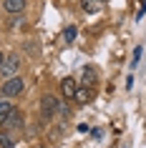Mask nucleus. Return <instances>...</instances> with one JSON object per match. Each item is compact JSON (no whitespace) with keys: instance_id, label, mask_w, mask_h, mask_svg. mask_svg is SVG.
<instances>
[{"instance_id":"nucleus-8","label":"nucleus","mask_w":146,"mask_h":148,"mask_svg":"<svg viewBox=\"0 0 146 148\" xmlns=\"http://www.w3.org/2000/svg\"><path fill=\"white\" fill-rule=\"evenodd\" d=\"M3 8H5V13H23V8H25V0H5L3 3Z\"/></svg>"},{"instance_id":"nucleus-6","label":"nucleus","mask_w":146,"mask_h":148,"mask_svg":"<svg viewBox=\"0 0 146 148\" xmlns=\"http://www.w3.org/2000/svg\"><path fill=\"white\" fill-rule=\"evenodd\" d=\"M0 123H3V125H8V128H18V125H23V113H20L18 108H13L8 116L0 121Z\"/></svg>"},{"instance_id":"nucleus-11","label":"nucleus","mask_w":146,"mask_h":148,"mask_svg":"<svg viewBox=\"0 0 146 148\" xmlns=\"http://www.w3.org/2000/svg\"><path fill=\"white\" fill-rule=\"evenodd\" d=\"M10 110H13V103H10V101H0V121L8 116Z\"/></svg>"},{"instance_id":"nucleus-14","label":"nucleus","mask_w":146,"mask_h":148,"mask_svg":"<svg viewBox=\"0 0 146 148\" xmlns=\"http://www.w3.org/2000/svg\"><path fill=\"white\" fill-rule=\"evenodd\" d=\"M144 13H146V0L141 3V8H138V13H136V20H141V18H144Z\"/></svg>"},{"instance_id":"nucleus-15","label":"nucleus","mask_w":146,"mask_h":148,"mask_svg":"<svg viewBox=\"0 0 146 148\" xmlns=\"http://www.w3.org/2000/svg\"><path fill=\"white\" fill-rule=\"evenodd\" d=\"M3 63H5V53L0 50V68H3Z\"/></svg>"},{"instance_id":"nucleus-4","label":"nucleus","mask_w":146,"mask_h":148,"mask_svg":"<svg viewBox=\"0 0 146 148\" xmlns=\"http://www.w3.org/2000/svg\"><path fill=\"white\" fill-rule=\"evenodd\" d=\"M20 68V58L18 55H5V63L0 68V75L3 78H15V70Z\"/></svg>"},{"instance_id":"nucleus-1","label":"nucleus","mask_w":146,"mask_h":148,"mask_svg":"<svg viewBox=\"0 0 146 148\" xmlns=\"http://www.w3.org/2000/svg\"><path fill=\"white\" fill-rule=\"evenodd\" d=\"M96 83H98V73H96V68H93V65H83L81 73H78V86H81V88H93Z\"/></svg>"},{"instance_id":"nucleus-10","label":"nucleus","mask_w":146,"mask_h":148,"mask_svg":"<svg viewBox=\"0 0 146 148\" xmlns=\"http://www.w3.org/2000/svg\"><path fill=\"white\" fill-rule=\"evenodd\" d=\"M0 148H15V140L8 133H0Z\"/></svg>"},{"instance_id":"nucleus-2","label":"nucleus","mask_w":146,"mask_h":148,"mask_svg":"<svg viewBox=\"0 0 146 148\" xmlns=\"http://www.w3.org/2000/svg\"><path fill=\"white\" fill-rule=\"evenodd\" d=\"M23 88H25V83H23V78H8L5 83H3V95L5 98H15V95H20L23 93Z\"/></svg>"},{"instance_id":"nucleus-5","label":"nucleus","mask_w":146,"mask_h":148,"mask_svg":"<svg viewBox=\"0 0 146 148\" xmlns=\"http://www.w3.org/2000/svg\"><path fill=\"white\" fill-rule=\"evenodd\" d=\"M76 90H78V80H76V78H63V80H61V93H63V98H76Z\"/></svg>"},{"instance_id":"nucleus-12","label":"nucleus","mask_w":146,"mask_h":148,"mask_svg":"<svg viewBox=\"0 0 146 148\" xmlns=\"http://www.w3.org/2000/svg\"><path fill=\"white\" fill-rule=\"evenodd\" d=\"M63 40H66V43H73V40H76V28H73V25H68V28L63 30Z\"/></svg>"},{"instance_id":"nucleus-7","label":"nucleus","mask_w":146,"mask_h":148,"mask_svg":"<svg viewBox=\"0 0 146 148\" xmlns=\"http://www.w3.org/2000/svg\"><path fill=\"white\" fill-rule=\"evenodd\" d=\"M76 101L81 103V106L91 103V101H93V88H81V86H78V90H76Z\"/></svg>"},{"instance_id":"nucleus-3","label":"nucleus","mask_w":146,"mask_h":148,"mask_svg":"<svg viewBox=\"0 0 146 148\" xmlns=\"http://www.w3.org/2000/svg\"><path fill=\"white\" fill-rule=\"evenodd\" d=\"M58 98L55 95H43V101H40V116L43 118H51V116H55L58 113Z\"/></svg>"},{"instance_id":"nucleus-9","label":"nucleus","mask_w":146,"mask_h":148,"mask_svg":"<svg viewBox=\"0 0 146 148\" xmlns=\"http://www.w3.org/2000/svg\"><path fill=\"white\" fill-rule=\"evenodd\" d=\"M101 8H103V3H101V0H83V10L86 13H101Z\"/></svg>"},{"instance_id":"nucleus-13","label":"nucleus","mask_w":146,"mask_h":148,"mask_svg":"<svg viewBox=\"0 0 146 148\" xmlns=\"http://www.w3.org/2000/svg\"><path fill=\"white\" fill-rule=\"evenodd\" d=\"M138 60H141V48H136V50H134V60H131V68H134Z\"/></svg>"}]
</instances>
